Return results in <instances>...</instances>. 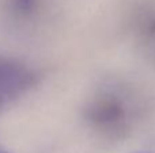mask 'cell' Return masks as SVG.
I'll list each match as a JSON object with an SVG mask.
<instances>
[{
	"instance_id": "6da1fadb",
	"label": "cell",
	"mask_w": 155,
	"mask_h": 153,
	"mask_svg": "<svg viewBox=\"0 0 155 153\" xmlns=\"http://www.w3.org/2000/svg\"><path fill=\"white\" fill-rule=\"evenodd\" d=\"M87 119L99 130H121L128 121L125 100L114 94H102L91 102L87 108Z\"/></svg>"
},
{
	"instance_id": "7a4b0ae2",
	"label": "cell",
	"mask_w": 155,
	"mask_h": 153,
	"mask_svg": "<svg viewBox=\"0 0 155 153\" xmlns=\"http://www.w3.org/2000/svg\"><path fill=\"white\" fill-rule=\"evenodd\" d=\"M31 83V75L21 64L0 58V106L22 94Z\"/></svg>"
}]
</instances>
